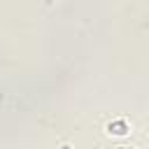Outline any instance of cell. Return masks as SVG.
Masks as SVG:
<instances>
[{
  "label": "cell",
  "mask_w": 149,
  "mask_h": 149,
  "mask_svg": "<svg viewBox=\"0 0 149 149\" xmlns=\"http://www.w3.org/2000/svg\"><path fill=\"white\" fill-rule=\"evenodd\" d=\"M107 133L114 137H123V135H128V123L126 121H112V123H107Z\"/></svg>",
  "instance_id": "cell-1"
},
{
  "label": "cell",
  "mask_w": 149,
  "mask_h": 149,
  "mask_svg": "<svg viewBox=\"0 0 149 149\" xmlns=\"http://www.w3.org/2000/svg\"><path fill=\"white\" fill-rule=\"evenodd\" d=\"M121 149H126V147H121Z\"/></svg>",
  "instance_id": "cell-2"
}]
</instances>
